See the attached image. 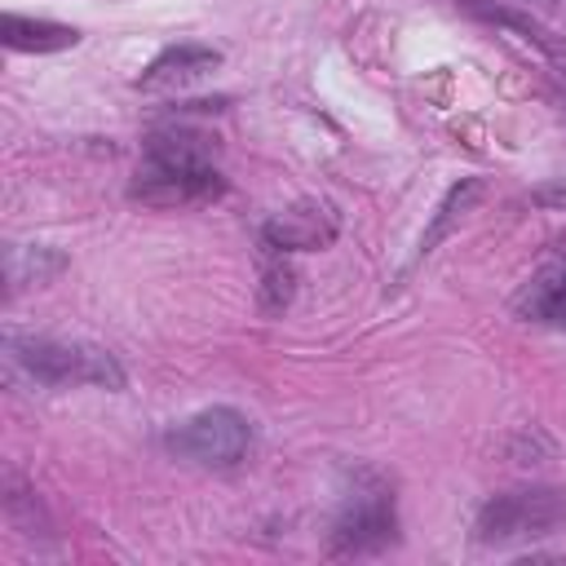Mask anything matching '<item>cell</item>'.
<instances>
[{
  "mask_svg": "<svg viewBox=\"0 0 566 566\" xmlns=\"http://www.w3.org/2000/svg\"><path fill=\"white\" fill-rule=\"evenodd\" d=\"M212 155H217V146L203 133H186V128L150 133L146 159L137 168L128 195L142 203H155V208L212 199V195H221V172L212 168Z\"/></svg>",
  "mask_w": 566,
  "mask_h": 566,
  "instance_id": "cell-1",
  "label": "cell"
},
{
  "mask_svg": "<svg viewBox=\"0 0 566 566\" xmlns=\"http://www.w3.org/2000/svg\"><path fill=\"white\" fill-rule=\"evenodd\" d=\"M4 358L13 371H22L35 385L62 389V385H97V389H124V367L115 354L88 340H57V336H4Z\"/></svg>",
  "mask_w": 566,
  "mask_h": 566,
  "instance_id": "cell-2",
  "label": "cell"
},
{
  "mask_svg": "<svg viewBox=\"0 0 566 566\" xmlns=\"http://www.w3.org/2000/svg\"><path fill=\"white\" fill-rule=\"evenodd\" d=\"M566 526V491L557 486H513L491 495L473 517V539L491 548L526 544Z\"/></svg>",
  "mask_w": 566,
  "mask_h": 566,
  "instance_id": "cell-3",
  "label": "cell"
},
{
  "mask_svg": "<svg viewBox=\"0 0 566 566\" xmlns=\"http://www.w3.org/2000/svg\"><path fill=\"white\" fill-rule=\"evenodd\" d=\"M164 447L177 460H190L203 469H230L252 447V420L234 407H203V411L186 416L181 424H172L164 433Z\"/></svg>",
  "mask_w": 566,
  "mask_h": 566,
  "instance_id": "cell-4",
  "label": "cell"
},
{
  "mask_svg": "<svg viewBox=\"0 0 566 566\" xmlns=\"http://www.w3.org/2000/svg\"><path fill=\"white\" fill-rule=\"evenodd\" d=\"M398 535V517H394V500L385 491V482L376 478H358L354 491L340 500V513L332 522V553L340 557H367V553H380L389 548Z\"/></svg>",
  "mask_w": 566,
  "mask_h": 566,
  "instance_id": "cell-5",
  "label": "cell"
},
{
  "mask_svg": "<svg viewBox=\"0 0 566 566\" xmlns=\"http://www.w3.org/2000/svg\"><path fill=\"white\" fill-rule=\"evenodd\" d=\"M217 66H221L217 49H208V44H172L137 75V88L142 93H181V88L199 84L208 71H217Z\"/></svg>",
  "mask_w": 566,
  "mask_h": 566,
  "instance_id": "cell-6",
  "label": "cell"
},
{
  "mask_svg": "<svg viewBox=\"0 0 566 566\" xmlns=\"http://www.w3.org/2000/svg\"><path fill=\"white\" fill-rule=\"evenodd\" d=\"M332 234H336L332 208L318 203V199H305V203L270 217L265 230H261V243L265 248H279V252H301V248H323Z\"/></svg>",
  "mask_w": 566,
  "mask_h": 566,
  "instance_id": "cell-7",
  "label": "cell"
},
{
  "mask_svg": "<svg viewBox=\"0 0 566 566\" xmlns=\"http://www.w3.org/2000/svg\"><path fill=\"white\" fill-rule=\"evenodd\" d=\"M513 310L517 318L526 323H548V327H566V256L539 265L522 292L513 296Z\"/></svg>",
  "mask_w": 566,
  "mask_h": 566,
  "instance_id": "cell-8",
  "label": "cell"
},
{
  "mask_svg": "<svg viewBox=\"0 0 566 566\" xmlns=\"http://www.w3.org/2000/svg\"><path fill=\"white\" fill-rule=\"evenodd\" d=\"M464 9L491 27H504V31H517L526 44H535L557 71H566V35H557L553 27H544L539 18L522 13V9H509V4H491V0H464Z\"/></svg>",
  "mask_w": 566,
  "mask_h": 566,
  "instance_id": "cell-9",
  "label": "cell"
},
{
  "mask_svg": "<svg viewBox=\"0 0 566 566\" xmlns=\"http://www.w3.org/2000/svg\"><path fill=\"white\" fill-rule=\"evenodd\" d=\"M66 256L57 248H44V243H9L4 248V283H9V296H18L22 287H40L49 283L53 274H62Z\"/></svg>",
  "mask_w": 566,
  "mask_h": 566,
  "instance_id": "cell-10",
  "label": "cell"
},
{
  "mask_svg": "<svg viewBox=\"0 0 566 566\" xmlns=\"http://www.w3.org/2000/svg\"><path fill=\"white\" fill-rule=\"evenodd\" d=\"M0 40L18 53H49V49H71L80 35L62 22H40V18H22V13H4L0 18Z\"/></svg>",
  "mask_w": 566,
  "mask_h": 566,
  "instance_id": "cell-11",
  "label": "cell"
},
{
  "mask_svg": "<svg viewBox=\"0 0 566 566\" xmlns=\"http://www.w3.org/2000/svg\"><path fill=\"white\" fill-rule=\"evenodd\" d=\"M0 495H4V513H9V522H13L22 535H44V531H49L35 491H31L13 469H4V478H0Z\"/></svg>",
  "mask_w": 566,
  "mask_h": 566,
  "instance_id": "cell-12",
  "label": "cell"
},
{
  "mask_svg": "<svg viewBox=\"0 0 566 566\" xmlns=\"http://www.w3.org/2000/svg\"><path fill=\"white\" fill-rule=\"evenodd\" d=\"M473 199H478V181H455V186L442 195V203H438V212H433L429 230L420 234V256H429V252H433V243H438V239L451 230V221H455V217H460V212H464Z\"/></svg>",
  "mask_w": 566,
  "mask_h": 566,
  "instance_id": "cell-13",
  "label": "cell"
},
{
  "mask_svg": "<svg viewBox=\"0 0 566 566\" xmlns=\"http://www.w3.org/2000/svg\"><path fill=\"white\" fill-rule=\"evenodd\" d=\"M292 292H296V274H292V265L270 261L265 274H261V287H256V305H261V314H283L287 301H292Z\"/></svg>",
  "mask_w": 566,
  "mask_h": 566,
  "instance_id": "cell-14",
  "label": "cell"
}]
</instances>
